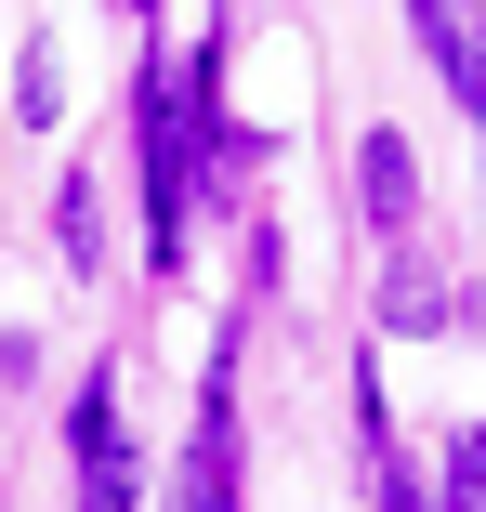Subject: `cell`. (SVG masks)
<instances>
[{"mask_svg": "<svg viewBox=\"0 0 486 512\" xmlns=\"http://www.w3.org/2000/svg\"><path fill=\"white\" fill-rule=\"evenodd\" d=\"M408 27H421V53H434V79H447L460 106L486 119V14H473V0H408Z\"/></svg>", "mask_w": 486, "mask_h": 512, "instance_id": "3957f363", "label": "cell"}, {"mask_svg": "<svg viewBox=\"0 0 486 512\" xmlns=\"http://www.w3.org/2000/svg\"><path fill=\"white\" fill-rule=\"evenodd\" d=\"M66 460H79V512H132V434H119V381L106 368L66 407Z\"/></svg>", "mask_w": 486, "mask_h": 512, "instance_id": "6da1fadb", "label": "cell"}, {"mask_svg": "<svg viewBox=\"0 0 486 512\" xmlns=\"http://www.w3.org/2000/svg\"><path fill=\"white\" fill-rule=\"evenodd\" d=\"M381 512H434V499H421V473H408L395 447H381Z\"/></svg>", "mask_w": 486, "mask_h": 512, "instance_id": "9c48e42d", "label": "cell"}, {"mask_svg": "<svg viewBox=\"0 0 486 512\" xmlns=\"http://www.w3.org/2000/svg\"><path fill=\"white\" fill-rule=\"evenodd\" d=\"M66 106V66H53V40H27V66H14V119H53Z\"/></svg>", "mask_w": 486, "mask_h": 512, "instance_id": "ba28073f", "label": "cell"}, {"mask_svg": "<svg viewBox=\"0 0 486 512\" xmlns=\"http://www.w3.org/2000/svg\"><path fill=\"white\" fill-rule=\"evenodd\" d=\"M171 512H237V368H211V394H198V447H184Z\"/></svg>", "mask_w": 486, "mask_h": 512, "instance_id": "7a4b0ae2", "label": "cell"}, {"mask_svg": "<svg viewBox=\"0 0 486 512\" xmlns=\"http://www.w3.org/2000/svg\"><path fill=\"white\" fill-rule=\"evenodd\" d=\"M53 250H66V276H92V263H106V197H92L79 171L53 184Z\"/></svg>", "mask_w": 486, "mask_h": 512, "instance_id": "8992f818", "label": "cell"}, {"mask_svg": "<svg viewBox=\"0 0 486 512\" xmlns=\"http://www.w3.org/2000/svg\"><path fill=\"white\" fill-rule=\"evenodd\" d=\"M434 512H486V421L447 434V499H434Z\"/></svg>", "mask_w": 486, "mask_h": 512, "instance_id": "52a82bcc", "label": "cell"}, {"mask_svg": "<svg viewBox=\"0 0 486 512\" xmlns=\"http://www.w3.org/2000/svg\"><path fill=\"white\" fill-rule=\"evenodd\" d=\"M355 197H368V224L408 250V224H421V158H408V132H395V119L355 145Z\"/></svg>", "mask_w": 486, "mask_h": 512, "instance_id": "277c9868", "label": "cell"}, {"mask_svg": "<svg viewBox=\"0 0 486 512\" xmlns=\"http://www.w3.org/2000/svg\"><path fill=\"white\" fill-rule=\"evenodd\" d=\"M381 316H395V329H460V289H447L421 250H395V276H381Z\"/></svg>", "mask_w": 486, "mask_h": 512, "instance_id": "5b68a950", "label": "cell"}, {"mask_svg": "<svg viewBox=\"0 0 486 512\" xmlns=\"http://www.w3.org/2000/svg\"><path fill=\"white\" fill-rule=\"evenodd\" d=\"M473 132H486V119H473Z\"/></svg>", "mask_w": 486, "mask_h": 512, "instance_id": "30bf717a", "label": "cell"}]
</instances>
